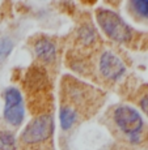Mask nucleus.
<instances>
[{"label":"nucleus","mask_w":148,"mask_h":150,"mask_svg":"<svg viewBox=\"0 0 148 150\" xmlns=\"http://www.w3.org/2000/svg\"><path fill=\"white\" fill-rule=\"evenodd\" d=\"M114 122L123 131L132 142L139 140L138 136L143 128V119L135 108L130 106H119L114 112Z\"/></svg>","instance_id":"obj_3"},{"label":"nucleus","mask_w":148,"mask_h":150,"mask_svg":"<svg viewBox=\"0 0 148 150\" xmlns=\"http://www.w3.org/2000/svg\"><path fill=\"white\" fill-rule=\"evenodd\" d=\"M126 67L123 62L112 52V51H105L100 57V72L105 79L110 81H117L123 76Z\"/></svg>","instance_id":"obj_5"},{"label":"nucleus","mask_w":148,"mask_h":150,"mask_svg":"<svg viewBox=\"0 0 148 150\" xmlns=\"http://www.w3.org/2000/svg\"><path fill=\"white\" fill-rule=\"evenodd\" d=\"M131 7L139 16L148 18V0H134L131 1Z\"/></svg>","instance_id":"obj_9"},{"label":"nucleus","mask_w":148,"mask_h":150,"mask_svg":"<svg viewBox=\"0 0 148 150\" xmlns=\"http://www.w3.org/2000/svg\"><path fill=\"white\" fill-rule=\"evenodd\" d=\"M5 107H4V119L9 124L17 127L24 120V102L22 94L19 89L9 88L4 93Z\"/></svg>","instance_id":"obj_4"},{"label":"nucleus","mask_w":148,"mask_h":150,"mask_svg":"<svg viewBox=\"0 0 148 150\" xmlns=\"http://www.w3.org/2000/svg\"><path fill=\"white\" fill-rule=\"evenodd\" d=\"M0 150H16V141L11 132H0Z\"/></svg>","instance_id":"obj_8"},{"label":"nucleus","mask_w":148,"mask_h":150,"mask_svg":"<svg viewBox=\"0 0 148 150\" xmlns=\"http://www.w3.org/2000/svg\"><path fill=\"white\" fill-rule=\"evenodd\" d=\"M59 119H60V125H62V128L69 129L74 125V123L76 122V112L69 107H63L60 110Z\"/></svg>","instance_id":"obj_7"},{"label":"nucleus","mask_w":148,"mask_h":150,"mask_svg":"<svg viewBox=\"0 0 148 150\" xmlns=\"http://www.w3.org/2000/svg\"><path fill=\"white\" fill-rule=\"evenodd\" d=\"M97 22L105 34L115 42L126 43L131 39L132 31L130 26L123 21V18L118 13L112 9L100 8L97 11Z\"/></svg>","instance_id":"obj_1"},{"label":"nucleus","mask_w":148,"mask_h":150,"mask_svg":"<svg viewBox=\"0 0 148 150\" xmlns=\"http://www.w3.org/2000/svg\"><path fill=\"white\" fill-rule=\"evenodd\" d=\"M12 50H13V43L9 38L0 39V60H4L5 57L9 56Z\"/></svg>","instance_id":"obj_10"},{"label":"nucleus","mask_w":148,"mask_h":150,"mask_svg":"<svg viewBox=\"0 0 148 150\" xmlns=\"http://www.w3.org/2000/svg\"><path fill=\"white\" fill-rule=\"evenodd\" d=\"M34 51H36L37 56L45 63H51L55 57V54H56L55 45L49 39L37 41L36 45H34Z\"/></svg>","instance_id":"obj_6"},{"label":"nucleus","mask_w":148,"mask_h":150,"mask_svg":"<svg viewBox=\"0 0 148 150\" xmlns=\"http://www.w3.org/2000/svg\"><path fill=\"white\" fill-rule=\"evenodd\" d=\"M140 108L143 110V112L148 116V94H146L140 99Z\"/></svg>","instance_id":"obj_12"},{"label":"nucleus","mask_w":148,"mask_h":150,"mask_svg":"<svg viewBox=\"0 0 148 150\" xmlns=\"http://www.w3.org/2000/svg\"><path fill=\"white\" fill-rule=\"evenodd\" d=\"M54 133V119L51 115H39L25 127L21 140L25 144H38L50 138Z\"/></svg>","instance_id":"obj_2"},{"label":"nucleus","mask_w":148,"mask_h":150,"mask_svg":"<svg viewBox=\"0 0 148 150\" xmlns=\"http://www.w3.org/2000/svg\"><path fill=\"white\" fill-rule=\"evenodd\" d=\"M80 38H81V41H83L84 43H92V42H94V39H96V34H94V31H93V29H91V28H83L80 30Z\"/></svg>","instance_id":"obj_11"}]
</instances>
